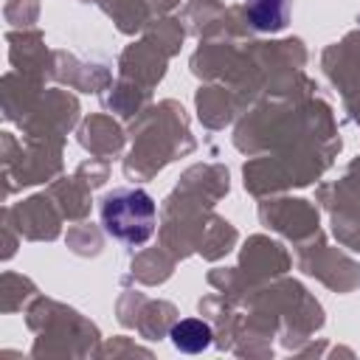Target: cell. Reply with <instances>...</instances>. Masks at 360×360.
Here are the masks:
<instances>
[{"label":"cell","instance_id":"cell-1","mask_svg":"<svg viewBox=\"0 0 360 360\" xmlns=\"http://www.w3.org/2000/svg\"><path fill=\"white\" fill-rule=\"evenodd\" d=\"M155 200L143 188H112L101 200V225L115 242L143 245L155 233Z\"/></svg>","mask_w":360,"mask_h":360},{"label":"cell","instance_id":"cell-3","mask_svg":"<svg viewBox=\"0 0 360 360\" xmlns=\"http://www.w3.org/2000/svg\"><path fill=\"white\" fill-rule=\"evenodd\" d=\"M169 338H172V343H174L180 352H186V354H197V352H202V349L211 346L214 332H211V326H208L205 321L186 318V321H177V323L172 326Z\"/></svg>","mask_w":360,"mask_h":360},{"label":"cell","instance_id":"cell-2","mask_svg":"<svg viewBox=\"0 0 360 360\" xmlns=\"http://www.w3.org/2000/svg\"><path fill=\"white\" fill-rule=\"evenodd\" d=\"M245 14L256 31H281L290 20V0H245Z\"/></svg>","mask_w":360,"mask_h":360}]
</instances>
